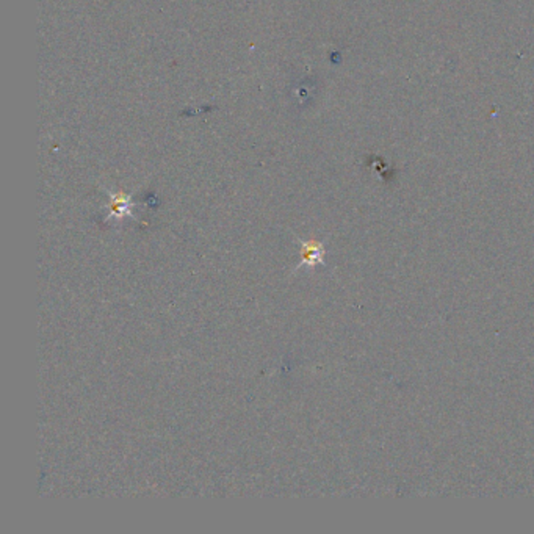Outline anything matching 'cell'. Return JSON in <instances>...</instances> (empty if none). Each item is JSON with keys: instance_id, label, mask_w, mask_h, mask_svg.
Here are the masks:
<instances>
[{"instance_id": "1", "label": "cell", "mask_w": 534, "mask_h": 534, "mask_svg": "<svg viewBox=\"0 0 534 534\" xmlns=\"http://www.w3.org/2000/svg\"><path fill=\"white\" fill-rule=\"evenodd\" d=\"M323 256H324V247L320 241H316V240L301 241V264H300V266H304V265L315 266L319 264H323Z\"/></svg>"}, {"instance_id": "2", "label": "cell", "mask_w": 534, "mask_h": 534, "mask_svg": "<svg viewBox=\"0 0 534 534\" xmlns=\"http://www.w3.org/2000/svg\"><path fill=\"white\" fill-rule=\"evenodd\" d=\"M112 212H113V215H116V216H121L123 213H125L127 212V202L125 201H116L113 204Z\"/></svg>"}]
</instances>
